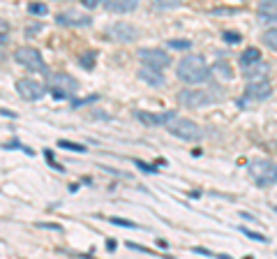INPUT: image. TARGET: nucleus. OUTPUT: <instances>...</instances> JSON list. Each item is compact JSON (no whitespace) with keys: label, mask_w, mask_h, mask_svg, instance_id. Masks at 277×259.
I'll return each instance as SVG.
<instances>
[{"label":"nucleus","mask_w":277,"mask_h":259,"mask_svg":"<svg viewBox=\"0 0 277 259\" xmlns=\"http://www.w3.org/2000/svg\"><path fill=\"white\" fill-rule=\"evenodd\" d=\"M210 72L213 70L206 65L203 56H194V54H187L180 63H178V67H176L178 79H180L182 83H187V86H197V83L208 81Z\"/></svg>","instance_id":"nucleus-1"},{"label":"nucleus","mask_w":277,"mask_h":259,"mask_svg":"<svg viewBox=\"0 0 277 259\" xmlns=\"http://www.w3.org/2000/svg\"><path fill=\"white\" fill-rule=\"evenodd\" d=\"M46 86H49L53 98H58V100L74 98L79 93V81L74 77L65 74V72H49L46 74Z\"/></svg>","instance_id":"nucleus-2"},{"label":"nucleus","mask_w":277,"mask_h":259,"mask_svg":"<svg viewBox=\"0 0 277 259\" xmlns=\"http://www.w3.org/2000/svg\"><path fill=\"white\" fill-rule=\"evenodd\" d=\"M166 127H169V132H171L173 137H178L182 141H201V139H203V130H201L194 120H190V118L176 116Z\"/></svg>","instance_id":"nucleus-3"},{"label":"nucleus","mask_w":277,"mask_h":259,"mask_svg":"<svg viewBox=\"0 0 277 259\" xmlns=\"http://www.w3.org/2000/svg\"><path fill=\"white\" fill-rule=\"evenodd\" d=\"M182 107L187 109H201L206 107V104H213V102H219V100H224L222 93H217L213 95V88H206V90H182L180 95H178Z\"/></svg>","instance_id":"nucleus-4"},{"label":"nucleus","mask_w":277,"mask_h":259,"mask_svg":"<svg viewBox=\"0 0 277 259\" xmlns=\"http://www.w3.org/2000/svg\"><path fill=\"white\" fill-rule=\"evenodd\" d=\"M250 176L257 180V185H275L277 183V164L270 160H252L250 162Z\"/></svg>","instance_id":"nucleus-5"},{"label":"nucleus","mask_w":277,"mask_h":259,"mask_svg":"<svg viewBox=\"0 0 277 259\" xmlns=\"http://www.w3.org/2000/svg\"><path fill=\"white\" fill-rule=\"evenodd\" d=\"M19 65H23L28 72H40V74H46V63H44L42 54L37 51V49H30V46H21L17 49V54H14Z\"/></svg>","instance_id":"nucleus-6"},{"label":"nucleus","mask_w":277,"mask_h":259,"mask_svg":"<svg viewBox=\"0 0 277 259\" xmlns=\"http://www.w3.org/2000/svg\"><path fill=\"white\" fill-rule=\"evenodd\" d=\"M106 35H109V40H113V42H120V44H130V42H134L138 35V30L132 23H125V21H118V23H111L109 26V30H106Z\"/></svg>","instance_id":"nucleus-7"},{"label":"nucleus","mask_w":277,"mask_h":259,"mask_svg":"<svg viewBox=\"0 0 277 259\" xmlns=\"http://www.w3.org/2000/svg\"><path fill=\"white\" fill-rule=\"evenodd\" d=\"M17 90H19V95H21L23 100H28V102H35V100L44 98L46 86H44V83H40V81H35V79H19L17 81Z\"/></svg>","instance_id":"nucleus-8"},{"label":"nucleus","mask_w":277,"mask_h":259,"mask_svg":"<svg viewBox=\"0 0 277 259\" xmlns=\"http://www.w3.org/2000/svg\"><path fill=\"white\" fill-rule=\"evenodd\" d=\"M138 60L148 67H157V70H164L166 65L171 63L169 54L159 51V49H138Z\"/></svg>","instance_id":"nucleus-9"},{"label":"nucleus","mask_w":277,"mask_h":259,"mask_svg":"<svg viewBox=\"0 0 277 259\" xmlns=\"http://www.w3.org/2000/svg\"><path fill=\"white\" fill-rule=\"evenodd\" d=\"M134 118L141 120L143 125L148 127H157V125H169L173 118H176V111H164V114H148V111H134Z\"/></svg>","instance_id":"nucleus-10"},{"label":"nucleus","mask_w":277,"mask_h":259,"mask_svg":"<svg viewBox=\"0 0 277 259\" xmlns=\"http://www.w3.org/2000/svg\"><path fill=\"white\" fill-rule=\"evenodd\" d=\"M56 21L60 23V26H74V28H81V26H90L93 23V19L86 17V14H81L77 9H67V12H60Z\"/></svg>","instance_id":"nucleus-11"},{"label":"nucleus","mask_w":277,"mask_h":259,"mask_svg":"<svg viewBox=\"0 0 277 259\" xmlns=\"http://www.w3.org/2000/svg\"><path fill=\"white\" fill-rule=\"evenodd\" d=\"M273 93V88H270L268 79H252L250 83H247V88H245V95L250 100H266Z\"/></svg>","instance_id":"nucleus-12"},{"label":"nucleus","mask_w":277,"mask_h":259,"mask_svg":"<svg viewBox=\"0 0 277 259\" xmlns=\"http://www.w3.org/2000/svg\"><path fill=\"white\" fill-rule=\"evenodd\" d=\"M102 7L113 14H125L137 9V0H102Z\"/></svg>","instance_id":"nucleus-13"},{"label":"nucleus","mask_w":277,"mask_h":259,"mask_svg":"<svg viewBox=\"0 0 277 259\" xmlns=\"http://www.w3.org/2000/svg\"><path fill=\"white\" fill-rule=\"evenodd\" d=\"M138 79L146 81V83H150V86H164V77H162V72L157 70V67H148V65H143L141 70H138Z\"/></svg>","instance_id":"nucleus-14"},{"label":"nucleus","mask_w":277,"mask_h":259,"mask_svg":"<svg viewBox=\"0 0 277 259\" xmlns=\"http://www.w3.org/2000/svg\"><path fill=\"white\" fill-rule=\"evenodd\" d=\"M257 12L261 21H277V0H261Z\"/></svg>","instance_id":"nucleus-15"},{"label":"nucleus","mask_w":277,"mask_h":259,"mask_svg":"<svg viewBox=\"0 0 277 259\" xmlns=\"http://www.w3.org/2000/svg\"><path fill=\"white\" fill-rule=\"evenodd\" d=\"M245 77H247V81L250 79H261V77H263V74H266V72H268V65L266 63H254V65H247V67H245Z\"/></svg>","instance_id":"nucleus-16"},{"label":"nucleus","mask_w":277,"mask_h":259,"mask_svg":"<svg viewBox=\"0 0 277 259\" xmlns=\"http://www.w3.org/2000/svg\"><path fill=\"white\" fill-rule=\"evenodd\" d=\"M259 60H261L259 49H247V51H245V54L240 56V65H242V67H247V65L259 63Z\"/></svg>","instance_id":"nucleus-17"},{"label":"nucleus","mask_w":277,"mask_h":259,"mask_svg":"<svg viewBox=\"0 0 277 259\" xmlns=\"http://www.w3.org/2000/svg\"><path fill=\"white\" fill-rule=\"evenodd\" d=\"M213 77H219V79L229 81L231 79V70H229V65H224V63L213 65Z\"/></svg>","instance_id":"nucleus-18"},{"label":"nucleus","mask_w":277,"mask_h":259,"mask_svg":"<svg viewBox=\"0 0 277 259\" xmlns=\"http://www.w3.org/2000/svg\"><path fill=\"white\" fill-rule=\"evenodd\" d=\"M263 44L273 49V51H277V28H270L268 33L263 35Z\"/></svg>","instance_id":"nucleus-19"},{"label":"nucleus","mask_w":277,"mask_h":259,"mask_svg":"<svg viewBox=\"0 0 277 259\" xmlns=\"http://www.w3.org/2000/svg\"><path fill=\"white\" fill-rule=\"evenodd\" d=\"M79 63L83 65L86 70H93V67H95V51H86V54L79 58Z\"/></svg>","instance_id":"nucleus-20"},{"label":"nucleus","mask_w":277,"mask_h":259,"mask_svg":"<svg viewBox=\"0 0 277 259\" xmlns=\"http://www.w3.org/2000/svg\"><path fill=\"white\" fill-rule=\"evenodd\" d=\"M28 12H30V14H37V17H44V14L49 12V7H46L44 2H30V5H28Z\"/></svg>","instance_id":"nucleus-21"},{"label":"nucleus","mask_w":277,"mask_h":259,"mask_svg":"<svg viewBox=\"0 0 277 259\" xmlns=\"http://www.w3.org/2000/svg\"><path fill=\"white\" fill-rule=\"evenodd\" d=\"M58 146L60 148H67V151H81V153H86V146H81V143H74V141H58Z\"/></svg>","instance_id":"nucleus-22"},{"label":"nucleus","mask_w":277,"mask_h":259,"mask_svg":"<svg viewBox=\"0 0 277 259\" xmlns=\"http://www.w3.org/2000/svg\"><path fill=\"white\" fill-rule=\"evenodd\" d=\"M240 232H242V234H245V236H250L252 241H259V243H266V241H268V239H266V236H263V234H257V232H250V229H247V227H242Z\"/></svg>","instance_id":"nucleus-23"},{"label":"nucleus","mask_w":277,"mask_h":259,"mask_svg":"<svg viewBox=\"0 0 277 259\" xmlns=\"http://www.w3.org/2000/svg\"><path fill=\"white\" fill-rule=\"evenodd\" d=\"M111 222L118 224V227H127V229H137V227H138V224L130 222V220H122V218H111Z\"/></svg>","instance_id":"nucleus-24"},{"label":"nucleus","mask_w":277,"mask_h":259,"mask_svg":"<svg viewBox=\"0 0 277 259\" xmlns=\"http://www.w3.org/2000/svg\"><path fill=\"white\" fill-rule=\"evenodd\" d=\"M169 46H171V49H190V42H187V40H171V42H169Z\"/></svg>","instance_id":"nucleus-25"},{"label":"nucleus","mask_w":277,"mask_h":259,"mask_svg":"<svg viewBox=\"0 0 277 259\" xmlns=\"http://www.w3.org/2000/svg\"><path fill=\"white\" fill-rule=\"evenodd\" d=\"M224 42H229V44H238V42H240V35H238V33H224Z\"/></svg>","instance_id":"nucleus-26"},{"label":"nucleus","mask_w":277,"mask_h":259,"mask_svg":"<svg viewBox=\"0 0 277 259\" xmlns=\"http://www.w3.org/2000/svg\"><path fill=\"white\" fill-rule=\"evenodd\" d=\"M157 5H162V7H176L180 0H155Z\"/></svg>","instance_id":"nucleus-27"},{"label":"nucleus","mask_w":277,"mask_h":259,"mask_svg":"<svg viewBox=\"0 0 277 259\" xmlns=\"http://www.w3.org/2000/svg\"><path fill=\"white\" fill-rule=\"evenodd\" d=\"M99 2H102V0H81V5H83V7H88V9L97 7V5H99Z\"/></svg>","instance_id":"nucleus-28"},{"label":"nucleus","mask_w":277,"mask_h":259,"mask_svg":"<svg viewBox=\"0 0 277 259\" xmlns=\"http://www.w3.org/2000/svg\"><path fill=\"white\" fill-rule=\"evenodd\" d=\"M137 164H138V167H141V169H143V171H148V174H153V171H157L155 167H148L146 162H137Z\"/></svg>","instance_id":"nucleus-29"},{"label":"nucleus","mask_w":277,"mask_h":259,"mask_svg":"<svg viewBox=\"0 0 277 259\" xmlns=\"http://www.w3.org/2000/svg\"><path fill=\"white\" fill-rule=\"evenodd\" d=\"M132 250H138V252H148V248H143V245H137V243H127Z\"/></svg>","instance_id":"nucleus-30"},{"label":"nucleus","mask_w":277,"mask_h":259,"mask_svg":"<svg viewBox=\"0 0 277 259\" xmlns=\"http://www.w3.org/2000/svg\"><path fill=\"white\" fill-rule=\"evenodd\" d=\"M106 250H116V241H109V243H106Z\"/></svg>","instance_id":"nucleus-31"}]
</instances>
